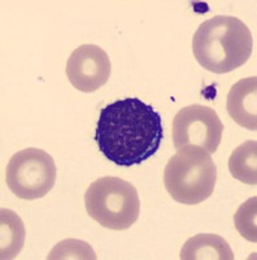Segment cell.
<instances>
[{
	"label": "cell",
	"instance_id": "6da1fadb",
	"mask_svg": "<svg viewBox=\"0 0 257 260\" xmlns=\"http://www.w3.org/2000/svg\"><path fill=\"white\" fill-rule=\"evenodd\" d=\"M163 139L161 116L138 98L120 99L100 111L95 141L116 166L142 164L156 154Z\"/></svg>",
	"mask_w": 257,
	"mask_h": 260
},
{
	"label": "cell",
	"instance_id": "7a4b0ae2",
	"mask_svg": "<svg viewBox=\"0 0 257 260\" xmlns=\"http://www.w3.org/2000/svg\"><path fill=\"white\" fill-rule=\"evenodd\" d=\"M253 41L248 26L234 16H214L194 34L192 52L201 68L216 74L240 68L251 57Z\"/></svg>",
	"mask_w": 257,
	"mask_h": 260
},
{
	"label": "cell",
	"instance_id": "3957f363",
	"mask_svg": "<svg viewBox=\"0 0 257 260\" xmlns=\"http://www.w3.org/2000/svg\"><path fill=\"white\" fill-rule=\"evenodd\" d=\"M217 168L209 152L195 145L178 148L164 172V183L175 202L195 206L214 191Z\"/></svg>",
	"mask_w": 257,
	"mask_h": 260
},
{
	"label": "cell",
	"instance_id": "277c9868",
	"mask_svg": "<svg viewBox=\"0 0 257 260\" xmlns=\"http://www.w3.org/2000/svg\"><path fill=\"white\" fill-rule=\"evenodd\" d=\"M86 211L90 217L111 231H125L139 217L140 202L135 187L119 177L98 178L85 192Z\"/></svg>",
	"mask_w": 257,
	"mask_h": 260
},
{
	"label": "cell",
	"instance_id": "5b68a950",
	"mask_svg": "<svg viewBox=\"0 0 257 260\" xmlns=\"http://www.w3.org/2000/svg\"><path fill=\"white\" fill-rule=\"evenodd\" d=\"M56 164L41 148H25L13 155L7 166L6 181L9 190L25 201L43 198L56 182Z\"/></svg>",
	"mask_w": 257,
	"mask_h": 260
},
{
	"label": "cell",
	"instance_id": "8992f818",
	"mask_svg": "<svg viewBox=\"0 0 257 260\" xmlns=\"http://www.w3.org/2000/svg\"><path fill=\"white\" fill-rule=\"evenodd\" d=\"M224 125L216 111L207 106L192 104L178 111L173 120L174 147L195 145L214 154L222 139Z\"/></svg>",
	"mask_w": 257,
	"mask_h": 260
},
{
	"label": "cell",
	"instance_id": "52a82bcc",
	"mask_svg": "<svg viewBox=\"0 0 257 260\" xmlns=\"http://www.w3.org/2000/svg\"><path fill=\"white\" fill-rule=\"evenodd\" d=\"M108 53L96 45H82L71 52L66 62L69 82L82 92H94L111 77Z\"/></svg>",
	"mask_w": 257,
	"mask_h": 260
},
{
	"label": "cell",
	"instance_id": "ba28073f",
	"mask_svg": "<svg viewBox=\"0 0 257 260\" xmlns=\"http://www.w3.org/2000/svg\"><path fill=\"white\" fill-rule=\"evenodd\" d=\"M229 116L240 126L257 130V77L243 78L234 83L228 94Z\"/></svg>",
	"mask_w": 257,
	"mask_h": 260
},
{
	"label": "cell",
	"instance_id": "9c48e42d",
	"mask_svg": "<svg viewBox=\"0 0 257 260\" xmlns=\"http://www.w3.org/2000/svg\"><path fill=\"white\" fill-rule=\"evenodd\" d=\"M182 260H233L230 245L217 234L201 233L186 241L180 250Z\"/></svg>",
	"mask_w": 257,
	"mask_h": 260
},
{
	"label": "cell",
	"instance_id": "30bf717a",
	"mask_svg": "<svg viewBox=\"0 0 257 260\" xmlns=\"http://www.w3.org/2000/svg\"><path fill=\"white\" fill-rule=\"evenodd\" d=\"M0 259H15L25 242V226L20 216L11 210L0 211Z\"/></svg>",
	"mask_w": 257,
	"mask_h": 260
},
{
	"label": "cell",
	"instance_id": "8fae6325",
	"mask_svg": "<svg viewBox=\"0 0 257 260\" xmlns=\"http://www.w3.org/2000/svg\"><path fill=\"white\" fill-rule=\"evenodd\" d=\"M229 171L235 180L247 185H257V142L247 141L233 151Z\"/></svg>",
	"mask_w": 257,
	"mask_h": 260
},
{
	"label": "cell",
	"instance_id": "7c38bea8",
	"mask_svg": "<svg viewBox=\"0 0 257 260\" xmlns=\"http://www.w3.org/2000/svg\"><path fill=\"white\" fill-rule=\"evenodd\" d=\"M234 224L245 240L257 242V197L249 198L238 208L234 215Z\"/></svg>",
	"mask_w": 257,
	"mask_h": 260
},
{
	"label": "cell",
	"instance_id": "4fadbf2b",
	"mask_svg": "<svg viewBox=\"0 0 257 260\" xmlns=\"http://www.w3.org/2000/svg\"><path fill=\"white\" fill-rule=\"evenodd\" d=\"M48 259H90L95 260L96 255H95L94 250L89 243L83 242V241L69 240L61 241L53 247L52 251L48 255Z\"/></svg>",
	"mask_w": 257,
	"mask_h": 260
}]
</instances>
